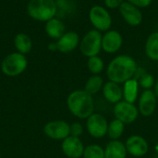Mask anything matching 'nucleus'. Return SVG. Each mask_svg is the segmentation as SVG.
Here are the masks:
<instances>
[{
	"label": "nucleus",
	"instance_id": "1",
	"mask_svg": "<svg viewBox=\"0 0 158 158\" xmlns=\"http://www.w3.org/2000/svg\"><path fill=\"white\" fill-rule=\"evenodd\" d=\"M136 61L128 55H119L114 58L106 71L107 77L110 81L118 83H124L131 79L137 71Z\"/></svg>",
	"mask_w": 158,
	"mask_h": 158
},
{
	"label": "nucleus",
	"instance_id": "2",
	"mask_svg": "<svg viewBox=\"0 0 158 158\" xmlns=\"http://www.w3.org/2000/svg\"><path fill=\"white\" fill-rule=\"evenodd\" d=\"M69 111L79 118H88L94 113V100L85 90H76L68 97Z\"/></svg>",
	"mask_w": 158,
	"mask_h": 158
},
{
	"label": "nucleus",
	"instance_id": "3",
	"mask_svg": "<svg viewBox=\"0 0 158 158\" xmlns=\"http://www.w3.org/2000/svg\"><path fill=\"white\" fill-rule=\"evenodd\" d=\"M27 12L33 20L46 22L56 15V2L55 0H30L27 5Z\"/></svg>",
	"mask_w": 158,
	"mask_h": 158
},
{
	"label": "nucleus",
	"instance_id": "4",
	"mask_svg": "<svg viewBox=\"0 0 158 158\" xmlns=\"http://www.w3.org/2000/svg\"><path fill=\"white\" fill-rule=\"evenodd\" d=\"M102 36L101 32L95 29L87 32L80 42L81 53L88 58L97 56L102 49Z\"/></svg>",
	"mask_w": 158,
	"mask_h": 158
},
{
	"label": "nucleus",
	"instance_id": "5",
	"mask_svg": "<svg viewBox=\"0 0 158 158\" xmlns=\"http://www.w3.org/2000/svg\"><path fill=\"white\" fill-rule=\"evenodd\" d=\"M89 20L95 30L99 32L109 31L112 25V17L109 11L103 6L95 5L89 10Z\"/></svg>",
	"mask_w": 158,
	"mask_h": 158
},
{
	"label": "nucleus",
	"instance_id": "6",
	"mask_svg": "<svg viewBox=\"0 0 158 158\" xmlns=\"http://www.w3.org/2000/svg\"><path fill=\"white\" fill-rule=\"evenodd\" d=\"M27 67V60L21 53H11L2 62V71L7 76L20 74Z\"/></svg>",
	"mask_w": 158,
	"mask_h": 158
},
{
	"label": "nucleus",
	"instance_id": "7",
	"mask_svg": "<svg viewBox=\"0 0 158 158\" xmlns=\"http://www.w3.org/2000/svg\"><path fill=\"white\" fill-rule=\"evenodd\" d=\"M139 111L133 103L127 102H119L114 107V115L116 119L120 120L124 124H131L138 117Z\"/></svg>",
	"mask_w": 158,
	"mask_h": 158
},
{
	"label": "nucleus",
	"instance_id": "8",
	"mask_svg": "<svg viewBox=\"0 0 158 158\" xmlns=\"http://www.w3.org/2000/svg\"><path fill=\"white\" fill-rule=\"evenodd\" d=\"M86 126L90 135L94 138H102L107 133V121L99 114H93L90 117H88Z\"/></svg>",
	"mask_w": 158,
	"mask_h": 158
},
{
	"label": "nucleus",
	"instance_id": "9",
	"mask_svg": "<svg viewBox=\"0 0 158 158\" xmlns=\"http://www.w3.org/2000/svg\"><path fill=\"white\" fill-rule=\"evenodd\" d=\"M119 13L126 23L131 26H138L142 23L143 16L141 9L125 1L119 7Z\"/></svg>",
	"mask_w": 158,
	"mask_h": 158
},
{
	"label": "nucleus",
	"instance_id": "10",
	"mask_svg": "<svg viewBox=\"0 0 158 158\" xmlns=\"http://www.w3.org/2000/svg\"><path fill=\"white\" fill-rule=\"evenodd\" d=\"M123 38L119 32L109 30L102 36V49L106 53H115L118 51L122 46Z\"/></svg>",
	"mask_w": 158,
	"mask_h": 158
},
{
	"label": "nucleus",
	"instance_id": "11",
	"mask_svg": "<svg viewBox=\"0 0 158 158\" xmlns=\"http://www.w3.org/2000/svg\"><path fill=\"white\" fill-rule=\"evenodd\" d=\"M44 131L51 139L65 140L70 134V127L64 121H53L45 125Z\"/></svg>",
	"mask_w": 158,
	"mask_h": 158
},
{
	"label": "nucleus",
	"instance_id": "12",
	"mask_svg": "<svg viewBox=\"0 0 158 158\" xmlns=\"http://www.w3.org/2000/svg\"><path fill=\"white\" fill-rule=\"evenodd\" d=\"M62 150L68 157L80 158L83 156L84 147L79 138L69 136L62 142Z\"/></svg>",
	"mask_w": 158,
	"mask_h": 158
},
{
	"label": "nucleus",
	"instance_id": "13",
	"mask_svg": "<svg viewBox=\"0 0 158 158\" xmlns=\"http://www.w3.org/2000/svg\"><path fill=\"white\" fill-rule=\"evenodd\" d=\"M126 149L129 154L135 157L143 156L148 152V143L141 136H131L126 142Z\"/></svg>",
	"mask_w": 158,
	"mask_h": 158
},
{
	"label": "nucleus",
	"instance_id": "14",
	"mask_svg": "<svg viewBox=\"0 0 158 158\" xmlns=\"http://www.w3.org/2000/svg\"><path fill=\"white\" fill-rule=\"evenodd\" d=\"M80 43V36L76 32L70 31L65 33L56 43L57 50L62 53H68L74 50Z\"/></svg>",
	"mask_w": 158,
	"mask_h": 158
},
{
	"label": "nucleus",
	"instance_id": "15",
	"mask_svg": "<svg viewBox=\"0 0 158 158\" xmlns=\"http://www.w3.org/2000/svg\"><path fill=\"white\" fill-rule=\"evenodd\" d=\"M156 96L154 91L150 89H146L142 94L139 101V110L140 113L144 116L151 115L156 106Z\"/></svg>",
	"mask_w": 158,
	"mask_h": 158
},
{
	"label": "nucleus",
	"instance_id": "16",
	"mask_svg": "<svg viewBox=\"0 0 158 158\" xmlns=\"http://www.w3.org/2000/svg\"><path fill=\"white\" fill-rule=\"evenodd\" d=\"M65 31L66 27L64 22L57 18H53L45 23V32L51 38L58 40L66 33Z\"/></svg>",
	"mask_w": 158,
	"mask_h": 158
},
{
	"label": "nucleus",
	"instance_id": "17",
	"mask_svg": "<svg viewBox=\"0 0 158 158\" xmlns=\"http://www.w3.org/2000/svg\"><path fill=\"white\" fill-rule=\"evenodd\" d=\"M103 93L105 98L111 103H118L122 98V90L118 84L109 81L103 87Z\"/></svg>",
	"mask_w": 158,
	"mask_h": 158
},
{
	"label": "nucleus",
	"instance_id": "18",
	"mask_svg": "<svg viewBox=\"0 0 158 158\" xmlns=\"http://www.w3.org/2000/svg\"><path fill=\"white\" fill-rule=\"evenodd\" d=\"M126 146L119 141H112L108 142L105 149V158H126Z\"/></svg>",
	"mask_w": 158,
	"mask_h": 158
},
{
	"label": "nucleus",
	"instance_id": "19",
	"mask_svg": "<svg viewBox=\"0 0 158 158\" xmlns=\"http://www.w3.org/2000/svg\"><path fill=\"white\" fill-rule=\"evenodd\" d=\"M145 53L153 61H158V32L152 33L145 43Z\"/></svg>",
	"mask_w": 158,
	"mask_h": 158
},
{
	"label": "nucleus",
	"instance_id": "20",
	"mask_svg": "<svg viewBox=\"0 0 158 158\" xmlns=\"http://www.w3.org/2000/svg\"><path fill=\"white\" fill-rule=\"evenodd\" d=\"M138 84H139L138 81L135 79H130L127 82H125L124 90H123V96L125 102L133 103L136 101L138 95Z\"/></svg>",
	"mask_w": 158,
	"mask_h": 158
},
{
	"label": "nucleus",
	"instance_id": "21",
	"mask_svg": "<svg viewBox=\"0 0 158 158\" xmlns=\"http://www.w3.org/2000/svg\"><path fill=\"white\" fill-rule=\"evenodd\" d=\"M14 44L19 53L23 55L29 53L31 49V40L26 34H18L15 36Z\"/></svg>",
	"mask_w": 158,
	"mask_h": 158
},
{
	"label": "nucleus",
	"instance_id": "22",
	"mask_svg": "<svg viewBox=\"0 0 158 158\" xmlns=\"http://www.w3.org/2000/svg\"><path fill=\"white\" fill-rule=\"evenodd\" d=\"M134 75L136 76L134 79L135 80L139 79V83H140L141 87L145 89H149L155 83V79H154L153 75L146 73L142 68H137V71Z\"/></svg>",
	"mask_w": 158,
	"mask_h": 158
},
{
	"label": "nucleus",
	"instance_id": "23",
	"mask_svg": "<svg viewBox=\"0 0 158 158\" xmlns=\"http://www.w3.org/2000/svg\"><path fill=\"white\" fill-rule=\"evenodd\" d=\"M103 79L101 76L99 75H94V76H91L88 81L86 82V85H85V91L90 94V95H94V94H96L102 88L103 86Z\"/></svg>",
	"mask_w": 158,
	"mask_h": 158
},
{
	"label": "nucleus",
	"instance_id": "24",
	"mask_svg": "<svg viewBox=\"0 0 158 158\" xmlns=\"http://www.w3.org/2000/svg\"><path fill=\"white\" fill-rule=\"evenodd\" d=\"M123 131H124V123H122L120 120L115 119L109 124L107 134L110 139L116 141L122 135Z\"/></svg>",
	"mask_w": 158,
	"mask_h": 158
},
{
	"label": "nucleus",
	"instance_id": "25",
	"mask_svg": "<svg viewBox=\"0 0 158 158\" xmlns=\"http://www.w3.org/2000/svg\"><path fill=\"white\" fill-rule=\"evenodd\" d=\"M84 158H105V150L96 144L90 145L84 149L83 152Z\"/></svg>",
	"mask_w": 158,
	"mask_h": 158
},
{
	"label": "nucleus",
	"instance_id": "26",
	"mask_svg": "<svg viewBox=\"0 0 158 158\" xmlns=\"http://www.w3.org/2000/svg\"><path fill=\"white\" fill-rule=\"evenodd\" d=\"M88 68L90 72H92L94 74H97L101 73L104 69V62L101 58L98 56H94L89 58L88 60Z\"/></svg>",
	"mask_w": 158,
	"mask_h": 158
},
{
	"label": "nucleus",
	"instance_id": "27",
	"mask_svg": "<svg viewBox=\"0 0 158 158\" xmlns=\"http://www.w3.org/2000/svg\"><path fill=\"white\" fill-rule=\"evenodd\" d=\"M57 10L63 11L64 13L69 14L75 9V1L74 0H57L56 1Z\"/></svg>",
	"mask_w": 158,
	"mask_h": 158
},
{
	"label": "nucleus",
	"instance_id": "28",
	"mask_svg": "<svg viewBox=\"0 0 158 158\" xmlns=\"http://www.w3.org/2000/svg\"><path fill=\"white\" fill-rule=\"evenodd\" d=\"M83 132V129L82 126L79 123H74L70 126V135L73 137H77L79 138Z\"/></svg>",
	"mask_w": 158,
	"mask_h": 158
},
{
	"label": "nucleus",
	"instance_id": "29",
	"mask_svg": "<svg viewBox=\"0 0 158 158\" xmlns=\"http://www.w3.org/2000/svg\"><path fill=\"white\" fill-rule=\"evenodd\" d=\"M126 1L139 8L148 7L153 2V0H126Z\"/></svg>",
	"mask_w": 158,
	"mask_h": 158
},
{
	"label": "nucleus",
	"instance_id": "30",
	"mask_svg": "<svg viewBox=\"0 0 158 158\" xmlns=\"http://www.w3.org/2000/svg\"><path fill=\"white\" fill-rule=\"evenodd\" d=\"M104 2L107 8L114 9L119 7L125 2V0H104Z\"/></svg>",
	"mask_w": 158,
	"mask_h": 158
},
{
	"label": "nucleus",
	"instance_id": "31",
	"mask_svg": "<svg viewBox=\"0 0 158 158\" xmlns=\"http://www.w3.org/2000/svg\"><path fill=\"white\" fill-rule=\"evenodd\" d=\"M155 94L156 96V98H158V80L156 83V86H155Z\"/></svg>",
	"mask_w": 158,
	"mask_h": 158
},
{
	"label": "nucleus",
	"instance_id": "32",
	"mask_svg": "<svg viewBox=\"0 0 158 158\" xmlns=\"http://www.w3.org/2000/svg\"><path fill=\"white\" fill-rule=\"evenodd\" d=\"M49 48H50V49H52V50H56V49H57V47H56V44H51V45H49Z\"/></svg>",
	"mask_w": 158,
	"mask_h": 158
}]
</instances>
